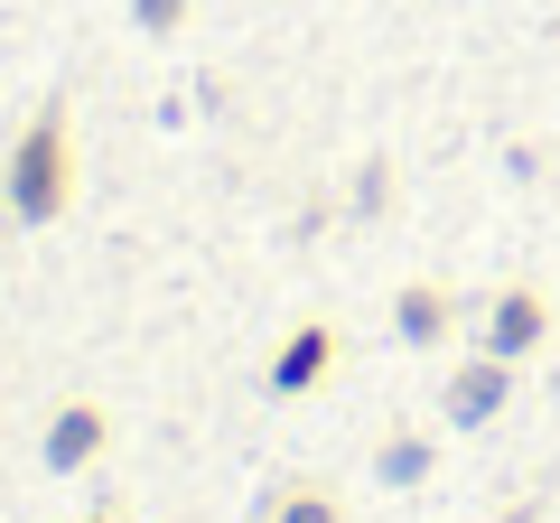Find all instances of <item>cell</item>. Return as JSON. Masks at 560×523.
<instances>
[{
	"label": "cell",
	"mask_w": 560,
	"mask_h": 523,
	"mask_svg": "<svg viewBox=\"0 0 560 523\" xmlns=\"http://www.w3.org/2000/svg\"><path fill=\"white\" fill-rule=\"evenodd\" d=\"M113 440H121L113 403H94V393H66V403L47 411V430H38V467H47V477H94V467L113 458Z\"/></svg>",
	"instance_id": "obj_2"
},
{
	"label": "cell",
	"mask_w": 560,
	"mask_h": 523,
	"mask_svg": "<svg viewBox=\"0 0 560 523\" xmlns=\"http://www.w3.org/2000/svg\"><path fill=\"white\" fill-rule=\"evenodd\" d=\"M178 10H187V0H140V20H150V28H168Z\"/></svg>",
	"instance_id": "obj_9"
},
{
	"label": "cell",
	"mask_w": 560,
	"mask_h": 523,
	"mask_svg": "<svg viewBox=\"0 0 560 523\" xmlns=\"http://www.w3.org/2000/svg\"><path fill=\"white\" fill-rule=\"evenodd\" d=\"M477 346L486 356H551V290L541 281H504L477 300Z\"/></svg>",
	"instance_id": "obj_5"
},
{
	"label": "cell",
	"mask_w": 560,
	"mask_h": 523,
	"mask_svg": "<svg viewBox=\"0 0 560 523\" xmlns=\"http://www.w3.org/2000/svg\"><path fill=\"white\" fill-rule=\"evenodd\" d=\"M514 383H523L514 356H486V346H467V356L448 364V383H440V421H448V430H486V421H504V411H514Z\"/></svg>",
	"instance_id": "obj_4"
},
{
	"label": "cell",
	"mask_w": 560,
	"mask_h": 523,
	"mask_svg": "<svg viewBox=\"0 0 560 523\" xmlns=\"http://www.w3.org/2000/svg\"><path fill=\"white\" fill-rule=\"evenodd\" d=\"M551 403H560V346H551Z\"/></svg>",
	"instance_id": "obj_11"
},
{
	"label": "cell",
	"mask_w": 560,
	"mask_h": 523,
	"mask_svg": "<svg viewBox=\"0 0 560 523\" xmlns=\"http://www.w3.org/2000/svg\"><path fill=\"white\" fill-rule=\"evenodd\" d=\"M430 467H440V440H430V430H383L374 440V477L383 486H420Z\"/></svg>",
	"instance_id": "obj_8"
},
{
	"label": "cell",
	"mask_w": 560,
	"mask_h": 523,
	"mask_svg": "<svg viewBox=\"0 0 560 523\" xmlns=\"http://www.w3.org/2000/svg\"><path fill=\"white\" fill-rule=\"evenodd\" d=\"M66 206H75V141H66V113H38L20 131V160H10V216L57 224Z\"/></svg>",
	"instance_id": "obj_1"
},
{
	"label": "cell",
	"mask_w": 560,
	"mask_h": 523,
	"mask_svg": "<svg viewBox=\"0 0 560 523\" xmlns=\"http://www.w3.org/2000/svg\"><path fill=\"white\" fill-rule=\"evenodd\" d=\"M458 327H477V300L448 281H401L393 290V337L401 346H458Z\"/></svg>",
	"instance_id": "obj_6"
},
{
	"label": "cell",
	"mask_w": 560,
	"mask_h": 523,
	"mask_svg": "<svg viewBox=\"0 0 560 523\" xmlns=\"http://www.w3.org/2000/svg\"><path fill=\"white\" fill-rule=\"evenodd\" d=\"M84 523H121V504H103V514H84Z\"/></svg>",
	"instance_id": "obj_10"
},
{
	"label": "cell",
	"mask_w": 560,
	"mask_h": 523,
	"mask_svg": "<svg viewBox=\"0 0 560 523\" xmlns=\"http://www.w3.org/2000/svg\"><path fill=\"white\" fill-rule=\"evenodd\" d=\"M337 364H346V327L337 318H300V327H280V346L261 356V393H271V403H300V393H318Z\"/></svg>",
	"instance_id": "obj_3"
},
{
	"label": "cell",
	"mask_w": 560,
	"mask_h": 523,
	"mask_svg": "<svg viewBox=\"0 0 560 523\" xmlns=\"http://www.w3.org/2000/svg\"><path fill=\"white\" fill-rule=\"evenodd\" d=\"M261 523H346V496L318 486V477H290V486L261 496Z\"/></svg>",
	"instance_id": "obj_7"
}]
</instances>
